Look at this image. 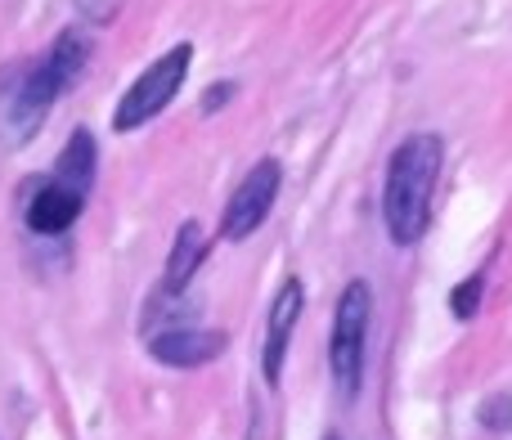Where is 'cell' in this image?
I'll return each instance as SVG.
<instances>
[{
	"label": "cell",
	"mask_w": 512,
	"mask_h": 440,
	"mask_svg": "<svg viewBox=\"0 0 512 440\" xmlns=\"http://www.w3.org/2000/svg\"><path fill=\"white\" fill-rule=\"evenodd\" d=\"M445 167V140L432 131L409 135L387 162V185H382V220L387 234L400 247L418 243L432 220V194Z\"/></svg>",
	"instance_id": "1"
},
{
	"label": "cell",
	"mask_w": 512,
	"mask_h": 440,
	"mask_svg": "<svg viewBox=\"0 0 512 440\" xmlns=\"http://www.w3.org/2000/svg\"><path fill=\"white\" fill-rule=\"evenodd\" d=\"M81 5V14L90 18V23H108V18L117 14V5H122V0H77Z\"/></svg>",
	"instance_id": "12"
},
{
	"label": "cell",
	"mask_w": 512,
	"mask_h": 440,
	"mask_svg": "<svg viewBox=\"0 0 512 440\" xmlns=\"http://www.w3.org/2000/svg\"><path fill=\"white\" fill-rule=\"evenodd\" d=\"M81 203H86V194H77V189L63 185V180H50V185H41L32 194L23 220H27L32 234H45V238L68 234V229L77 225V216H81Z\"/></svg>",
	"instance_id": "7"
},
{
	"label": "cell",
	"mask_w": 512,
	"mask_h": 440,
	"mask_svg": "<svg viewBox=\"0 0 512 440\" xmlns=\"http://www.w3.org/2000/svg\"><path fill=\"white\" fill-rule=\"evenodd\" d=\"M279 185H283V167L274 158H261L248 176L239 180V189L230 194L225 216H221V238L225 243H248L256 229L265 225L274 198H279Z\"/></svg>",
	"instance_id": "4"
},
{
	"label": "cell",
	"mask_w": 512,
	"mask_h": 440,
	"mask_svg": "<svg viewBox=\"0 0 512 440\" xmlns=\"http://www.w3.org/2000/svg\"><path fill=\"white\" fill-rule=\"evenodd\" d=\"M481 423L495 427V432H508L512 427V396H495L481 405Z\"/></svg>",
	"instance_id": "11"
},
{
	"label": "cell",
	"mask_w": 512,
	"mask_h": 440,
	"mask_svg": "<svg viewBox=\"0 0 512 440\" xmlns=\"http://www.w3.org/2000/svg\"><path fill=\"white\" fill-rule=\"evenodd\" d=\"M149 351L171 369H198V364L221 360L225 333L221 328H162V333H149Z\"/></svg>",
	"instance_id": "6"
},
{
	"label": "cell",
	"mask_w": 512,
	"mask_h": 440,
	"mask_svg": "<svg viewBox=\"0 0 512 440\" xmlns=\"http://www.w3.org/2000/svg\"><path fill=\"white\" fill-rule=\"evenodd\" d=\"M324 440H342V436H324Z\"/></svg>",
	"instance_id": "14"
},
{
	"label": "cell",
	"mask_w": 512,
	"mask_h": 440,
	"mask_svg": "<svg viewBox=\"0 0 512 440\" xmlns=\"http://www.w3.org/2000/svg\"><path fill=\"white\" fill-rule=\"evenodd\" d=\"M189 59H194V45H171L162 59H153L149 68L140 72V81L122 95V104H117V113H113V131L126 135V131H140L144 122H153V117L180 95V86H185V77H189Z\"/></svg>",
	"instance_id": "3"
},
{
	"label": "cell",
	"mask_w": 512,
	"mask_h": 440,
	"mask_svg": "<svg viewBox=\"0 0 512 440\" xmlns=\"http://www.w3.org/2000/svg\"><path fill=\"white\" fill-rule=\"evenodd\" d=\"M207 256V234L198 220H185L176 229V243H171V261H167V274H162V301H176L180 292L189 288V279L198 274Z\"/></svg>",
	"instance_id": "8"
},
{
	"label": "cell",
	"mask_w": 512,
	"mask_h": 440,
	"mask_svg": "<svg viewBox=\"0 0 512 440\" xmlns=\"http://www.w3.org/2000/svg\"><path fill=\"white\" fill-rule=\"evenodd\" d=\"M481 288H486V279H481V274H472V279L450 297V301H454V315H459V319H472V315H477V297H481Z\"/></svg>",
	"instance_id": "10"
},
{
	"label": "cell",
	"mask_w": 512,
	"mask_h": 440,
	"mask_svg": "<svg viewBox=\"0 0 512 440\" xmlns=\"http://www.w3.org/2000/svg\"><path fill=\"white\" fill-rule=\"evenodd\" d=\"M95 135L90 131H72V140L63 144L59 162H54V180H63V185H72L77 194H90V185H95Z\"/></svg>",
	"instance_id": "9"
},
{
	"label": "cell",
	"mask_w": 512,
	"mask_h": 440,
	"mask_svg": "<svg viewBox=\"0 0 512 440\" xmlns=\"http://www.w3.org/2000/svg\"><path fill=\"white\" fill-rule=\"evenodd\" d=\"M306 315V288L301 279H283V288L270 301V319H265V351H261V373L270 387H279L283 378V360H288V342L297 319Z\"/></svg>",
	"instance_id": "5"
},
{
	"label": "cell",
	"mask_w": 512,
	"mask_h": 440,
	"mask_svg": "<svg viewBox=\"0 0 512 440\" xmlns=\"http://www.w3.org/2000/svg\"><path fill=\"white\" fill-rule=\"evenodd\" d=\"M369 319H373V292L364 279H351L337 297L333 310V342H328V364L333 378L346 396L360 391L364 378V342H369Z\"/></svg>",
	"instance_id": "2"
},
{
	"label": "cell",
	"mask_w": 512,
	"mask_h": 440,
	"mask_svg": "<svg viewBox=\"0 0 512 440\" xmlns=\"http://www.w3.org/2000/svg\"><path fill=\"white\" fill-rule=\"evenodd\" d=\"M230 90H234V86H216L212 95H207V108H221V104H225V95H230Z\"/></svg>",
	"instance_id": "13"
}]
</instances>
